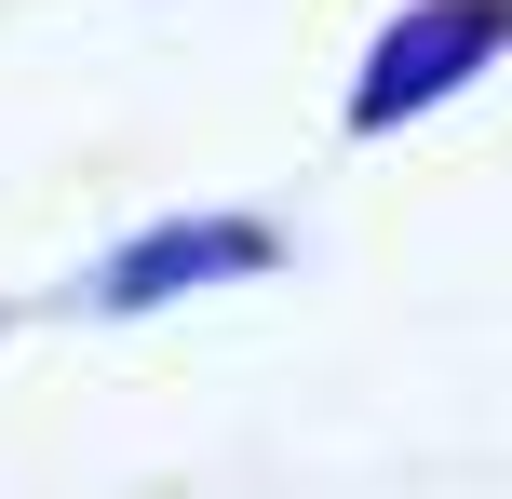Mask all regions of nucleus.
Returning a JSON list of instances; mask_svg holds the SVG:
<instances>
[{
	"mask_svg": "<svg viewBox=\"0 0 512 499\" xmlns=\"http://www.w3.org/2000/svg\"><path fill=\"white\" fill-rule=\"evenodd\" d=\"M512 41V0H432V14H405L378 54H364V81H351V122L364 135H391V122H418L432 95H459L472 68Z\"/></svg>",
	"mask_w": 512,
	"mask_h": 499,
	"instance_id": "f257e3e1",
	"label": "nucleus"
},
{
	"mask_svg": "<svg viewBox=\"0 0 512 499\" xmlns=\"http://www.w3.org/2000/svg\"><path fill=\"white\" fill-rule=\"evenodd\" d=\"M216 270H270V230H256V216H203V230H162V243H135V257L108 270V311H149V297L216 284Z\"/></svg>",
	"mask_w": 512,
	"mask_h": 499,
	"instance_id": "f03ea898",
	"label": "nucleus"
}]
</instances>
